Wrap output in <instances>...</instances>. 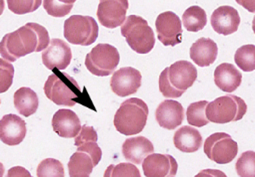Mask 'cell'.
<instances>
[{
	"mask_svg": "<svg viewBox=\"0 0 255 177\" xmlns=\"http://www.w3.org/2000/svg\"><path fill=\"white\" fill-rule=\"evenodd\" d=\"M50 41L45 27L29 22L2 38L0 43V54L5 61L15 62L23 56L45 50Z\"/></svg>",
	"mask_w": 255,
	"mask_h": 177,
	"instance_id": "1",
	"label": "cell"
},
{
	"mask_svg": "<svg viewBox=\"0 0 255 177\" xmlns=\"http://www.w3.org/2000/svg\"><path fill=\"white\" fill-rule=\"evenodd\" d=\"M149 110L142 100L132 98L124 101L114 116L115 128L124 135H134L146 125Z\"/></svg>",
	"mask_w": 255,
	"mask_h": 177,
	"instance_id": "2",
	"label": "cell"
},
{
	"mask_svg": "<svg viewBox=\"0 0 255 177\" xmlns=\"http://www.w3.org/2000/svg\"><path fill=\"white\" fill-rule=\"evenodd\" d=\"M44 93L47 99L58 106L73 107L82 103L83 95L77 82L67 73L54 70L44 85Z\"/></svg>",
	"mask_w": 255,
	"mask_h": 177,
	"instance_id": "3",
	"label": "cell"
},
{
	"mask_svg": "<svg viewBox=\"0 0 255 177\" xmlns=\"http://www.w3.org/2000/svg\"><path fill=\"white\" fill-rule=\"evenodd\" d=\"M121 34L129 47L138 54H148L155 45L152 28L137 15H129L121 27Z\"/></svg>",
	"mask_w": 255,
	"mask_h": 177,
	"instance_id": "4",
	"label": "cell"
},
{
	"mask_svg": "<svg viewBox=\"0 0 255 177\" xmlns=\"http://www.w3.org/2000/svg\"><path fill=\"white\" fill-rule=\"evenodd\" d=\"M246 112L245 102L237 96L230 95L210 102L206 108V117L211 122L227 123L241 119Z\"/></svg>",
	"mask_w": 255,
	"mask_h": 177,
	"instance_id": "5",
	"label": "cell"
},
{
	"mask_svg": "<svg viewBox=\"0 0 255 177\" xmlns=\"http://www.w3.org/2000/svg\"><path fill=\"white\" fill-rule=\"evenodd\" d=\"M98 25L90 16L72 15L64 22V37L73 45L89 46L98 37Z\"/></svg>",
	"mask_w": 255,
	"mask_h": 177,
	"instance_id": "6",
	"label": "cell"
},
{
	"mask_svg": "<svg viewBox=\"0 0 255 177\" xmlns=\"http://www.w3.org/2000/svg\"><path fill=\"white\" fill-rule=\"evenodd\" d=\"M120 61L118 50L109 44H98L86 55L87 70L98 77L111 75Z\"/></svg>",
	"mask_w": 255,
	"mask_h": 177,
	"instance_id": "7",
	"label": "cell"
},
{
	"mask_svg": "<svg viewBox=\"0 0 255 177\" xmlns=\"http://www.w3.org/2000/svg\"><path fill=\"white\" fill-rule=\"evenodd\" d=\"M237 152V142L225 132H215L208 136L204 142V153L210 160L218 164L231 162L236 157Z\"/></svg>",
	"mask_w": 255,
	"mask_h": 177,
	"instance_id": "8",
	"label": "cell"
},
{
	"mask_svg": "<svg viewBox=\"0 0 255 177\" xmlns=\"http://www.w3.org/2000/svg\"><path fill=\"white\" fill-rule=\"evenodd\" d=\"M158 40L164 46H175L182 42V23L172 11L159 14L155 21Z\"/></svg>",
	"mask_w": 255,
	"mask_h": 177,
	"instance_id": "9",
	"label": "cell"
},
{
	"mask_svg": "<svg viewBox=\"0 0 255 177\" xmlns=\"http://www.w3.org/2000/svg\"><path fill=\"white\" fill-rule=\"evenodd\" d=\"M141 73L132 67H124L111 77L110 87L114 94L119 97H127L135 94L141 86Z\"/></svg>",
	"mask_w": 255,
	"mask_h": 177,
	"instance_id": "10",
	"label": "cell"
},
{
	"mask_svg": "<svg viewBox=\"0 0 255 177\" xmlns=\"http://www.w3.org/2000/svg\"><path fill=\"white\" fill-rule=\"evenodd\" d=\"M128 7L127 0H101L97 8L98 20L106 28H116L125 22Z\"/></svg>",
	"mask_w": 255,
	"mask_h": 177,
	"instance_id": "11",
	"label": "cell"
},
{
	"mask_svg": "<svg viewBox=\"0 0 255 177\" xmlns=\"http://www.w3.org/2000/svg\"><path fill=\"white\" fill-rule=\"evenodd\" d=\"M71 59L72 52L69 45L58 38L52 39L49 46L42 52V62L50 71H63L69 66Z\"/></svg>",
	"mask_w": 255,
	"mask_h": 177,
	"instance_id": "12",
	"label": "cell"
},
{
	"mask_svg": "<svg viewBox=\"0 0 255 177\" xmlns=\"http://www.w3.org/2000/svg\"><path fill=\"white\" fill-rule=\"evenodd\" d=\"M142 169L146 177H173L177 173L178 164L169 154L152 153L143 160Z\"/></svg>",
	"mask_w": 255,
	"mask_h": 177,
	"instance_id": "13",
	"label": "cell"
},
{
	"mask_svg": "<svg viewBox=\"0 0 255 177\" xmlns=\"http://www.w3.org/2000/svg\"><path fill=\"white\" fill-rule=\"evenodd\" d=\"M168 70V80L178 92L185 93L197 79V70L190 62L181 60L173 63Z\"/></svg>",
	"mask_w": 255,
	"mask_h": 177,
	"instance_id": "14",
	"label": "cell"
},
{
	"mask_svg": "<svg viewBox=\"0 0 255 177\" xmlns=\"http://www.w3.org/2000/svg\"><path fill=\"white\" fill-rule=\"evenodd\" d=\"M26 131L25 121L16 115H6L0 121V137H1V141L9 146L21 143L25 138Z\"/></svg>",
	"mask_w": 255,
	"mask_h": 177,
	"instance_id": "15",
	"label": "cell"
},
{
	"mask_svg": "<svg viewBox=\"0 0 255 177\" xmlns=\"http://www.w3.org/2000/svg\"><path fill=\"white\" fill-rule=\"evenodd\" d=\"M210 22L215 32L227 36L237 31L240 24V16L235 8L223 5L212 13Z\"/></svg>",
	"mask_w": 255,
	"mask_h": 177,
	"instance_id": "16",
	"label": "cell"
},
{
	"mask_svg": "<svg viewBox=\"0 0 255 177\" xmlns=\"http://www.w3.org/2000/svg\"><path fill=\"white\" fill-rule=\"evenodd\" d=\"M155 118L161 127L172 130L183 122L184 110L179 102L165 100L157 107Z\"/></svg>",
	"mask_w": 255,
	"mask_h": 177,
	"instance_id": "17",
	"label": "cell"
},
{
	"mask_svg": "<svg viewBox=\"0 0 255 177\" xmlns=\"http://www.w3.org/2000/svg\"><path fill=\"white\" fill-rule=\"evenodd\" d=\"M53 130L63 138H74L81 131V123L78 116L71 110L62 109L52 118Z\"/></svg>",
	"mask_w": 255,
	"mask_h": 177,
	"instance_id": "18",
	"label": "cell"
},
{
	"mask_svg": "<svg viewBox=\"0 0 255 177\" xmlns=\"http://www.w3.org/2000/svg\"><path fill=\"white\" fill-rule=\"evenodd\" d=\"M154 151L152 142L144 136L127 138L122 144V154L124 158L134 164H140Z\"/></svg>",
	"mask_w": 255,
	"mask_h": 177,
	"instance_id": "19",
	"label": "cell"
},
{
	"mask_svg": "<svg viewBox=\"0 0 255 177\" xmlns=\"http://www.w3.org/2000/svg\"><path fill=\"white\" fill-rule=\"evenodd\" d=\"M217 44L210 38H199L190 48V58L199 67H208L217 58Z\"/></svg>",
	"mask_w": 255,
	"mask_h": 177,
	"instance_id": "20",
	"label": "cell"
},
{
	"mask_svg": "<svg viewBox=\"0 0 255 177\" xmlns=\"http://www.w3.org/2000/svg\"><path fill=\"white\" fill-rule=\"evenodd\" d=\"M242 82V74L232 64L223 63L214 71V83L223 92H234Z\"/></svg>",
	"mask_w": 255,
	"mask_h": 177,
	"instance_id": "21",
	"label": "cell"
},
{
	"mask_svg": "<svg viewBox=\"0 0 255 177\" xmlns=\"http://www.w3.org/2000/svg\"><path fill=\"white\" fill-rule=\"evenodd\" d=\"M173 143L178 150L192 153L197 151L202 145V136L196 128L184 125L175 131Z\"/></svg>",
	"mask_w": 255,
	"mask_h": 177,
	"instance_id": "22",
	"label": "cell"
},
{
	"mask_svg": "<svg viewBox=\"0 0 255 177\" xmlns=\"http://www.w3.org/2000/svg\"><path fill=\"white\" fill-rule=\"evenodd\" d=\"M39 106V99L36 93L30 88H20L14 93V107L23 117L34 115Z\"/></svg>",
	"mask_w": 255,
	"mask_h": 177,
	"instance_id": "23",
	"label": "cell"
},
{
	"mask_svg": "<svg viewBox=\"0 0 255 177\" xmlns=\"http://www.w3.org/2000/svg\"><path fill=\"white\" fill-rule=\"evenodd\" d=\"M94 168L91 156L85 152H74L68 162V171L70 177H90Z\"/></svg>",
	"mask_w": 255,
	"mask_h": 177,
	"instance_id": "24",
	"label": "cell"
},
{
	"mask_svg": "<svg viewBox=\"0 0 255 177\" xmlns=\"http://www.w3.org/2000/svg\"><path fill=\"white\" fill-rule=\"evenodd\" d=\"M183 26L187 31H201L207 24L206 12L199 6L194 5L186 9L182 15Z\"/></svg>",
	"mask_w": 255,
	"mask_h": 177,
	"instance_id": "25",
	"label": "cell"
},
{
	"mask_svg": "<svg viewBox=\"0 0 255 177\" xmlns=\"http://www.w3.org/2000/svg\"><path fill=\"white\" fill-rule=\"evenodd\" d=\"M236 65L244 72H252L255 70V46L248 44L243 45L234 55Z\"/></svg>",
	"mask_w": 255,
	"mask_h": 177,
	"instance_id": "26",
	"label": "cell"
},
{
	"mask_svg": "<svg viewBox=\"0 0 255 177\" xmlns=\"http://www.w3.org/2000/svg\"><path fill=\"white\" fill-rule=\"evenodd\" d=\"M208 104L209 103L206 101H200L189 105L186 111V118L189 124L201 127L209 122L206 117V108Z\"/></svg>",
	"mask_w": 255,
	"mask_h": 177,
	"instance_id": "27",
	"label": "cell"
},
{
	"mask_svg": "<svg viewBox=\"0 0 255 177\" xmlns=\"http://www.w3.org/2000/svg\"><path fill=\"white\" fill-rule=\"evenodd\" d=\"M37 177H64V167L62 162L55 158H46L42 160L36 170Z\"/></svg>",
	"mask_w": 255,
	"mask_h": 177,
	"instance_id": "28",
	"label": "cell"
},
{
	"mask_svg": "<svg viewBox=\"0 0 255 177\" xmlns=\"http://www.w3.org/2000/svg\"><path fill=\"white\" fill-rule=\"evenodd\" d=\"M235 169L239 177H255V151L243 152L236 161Z\"/></svg>",
	"mask_w": 255,
	"mask_h": 177,
	"instance_id": "29",
	"label": "cell"
},
{
	"mask_svg": "<svg viewBox=\"0 0 255 177\" xmlns=\"http://www.w3.org/2000/svg\"><path fill=\"white\" fill-rule=\"evenodd\" d=\"M103 177H141L139 169L133 163H119L109 165Z\"/></svg>",
	"mask_w": 255,
	"mask_h": 177,
	"instance_id": "30",
	"label": "cell"
},
{
	"mask_svg": "<svg viewBox=\"0 0 255 177\" xmlns=\"http://www.w3.org/2000/svg\"><path fill=\"white\" fill-rule=\"evenodd\" d=\"M75 1L74 0H44L43 7L46 12L53 17H63L71 11Z\"/></svg>",
	"mask_w": 255,
	"mask_h": 177,
	"instance_id": "31",
	"label": "cell"
},
{
	"mask_svg": "<svg viewBox=\"0 0 255 177\" xmlns=\"http://www.w3.org/2000/svg\"><path fill=\"white\" fill-rule=\"evenodd\" d=\"M43 3L41 0H8L7 5L15 14H26L35 11Z\"/></svg>",
	"mask_w": 255,
	"mask_h": 177,
	"instance_id": "32",
	"label": "cell"
},
{
	"mask_svg": "<svg viewBox=\"0 0 255 177\" xmlns=\"http://www.w3.org/2000/svg\"><path fill=\"white\" fill-rule=\"evenodd\" d=\"M14 77V67L5 61L0 60V92H6L12 85Z\"/></svg>",
	"mask_w": 255,
	"mask_h": 177,
	"instance_id": "33",
	"label": "cell"
},
{
	"mask_svg": "<svg viewBox=\"0 0 255 177\" xmlns=\"http://www.w3.org/2000/svg\"><path fill=\"white\" fill-rule=\"evenodd\" d=\"M159 90L161 92V94L163 95V97L167 98V99H175V98H179L181 97L184 93L178 92L177 90H175L171 84L169 83L168 80V70L167 68L164 69L160 76H159Z\"/></svg>",
	"mask_w": 255,
	"mask_h": 177,
	"instance_id": "34",
	"label": "cell"
},
{
	"mask_svg": "<svg viewBox=\"0 0 255 177\" xmlns=\"http://www.w3.org/2000/svg\"><path fill=\"white\" fill-rule=\"evenodd\" d=\"M77 151H81L89 154L93 160L94 166H96L99 163L102 157L101 148L98 146V144L95 141H87L83 143L82 145L77 147Z\"/></svg>",
	"mask_w": 255,
	"mask_h": 177,
	"instance_id": "35",
	"label": "cell"
},
{
	"mask_svg": "<svg viewBox=\"0 0 255 177\" xmlns=\"http://www.w3.org/2000/svg\"><path fill=\"white\" fill-rule=\"evenodd\" d=\"M87 141H95L96 142L97 141V132L92 126L84 124V125H82V128H81V131L79 132V134L75 137L74 144L78 147Z\"/></svg>",
	"mask_w": 255,
	"mask_h": 177,
	"instance_id": "36",
	"label": "cell"
},
{
	"mask_svg": "<svg viewBox=\"0 0 255 177\" xmlns=\"http://www.w3.org/2000/svg\"><path fill=\"white\" fill-rule=\"evenodd\" d=\"M6 177H33V176L30 174V172L26 168L22 166H14L8 170Z\"/></svg>",
	"mask_w": 255,
	"mask_h": 177,
	"instance_id": "37",
	"label": "cell"
},
{
	"mask_svg": "<svg viewBox=\"0 0 255 177\" xmlns=\"http://www.w3.org/2000/svg\"><path fill=\"white\" fill-rule=\"evenodd\" d=\"M194 177H227L226 174L218 169H203Z\"/></svg>",
	"mask_w": 255,
	"mask_h": 177,
	"instance_id": "38",
	"label": "cell"
},
{
	"mask_svg": "<svg viewBox=\"0 0 255 177\" xmlns=\"http://www.w3.org/2000/svg\"><path fill=\"white\" fill-rule=\"evenodd\" d=\"M238 4L246 8L249 12H255V1H245V0H237L236 1Z\"/></svg>",
	"mask_w": 255,
	"mask_h": 177,
	"instance_id": "39",
	"label": "cell"
},
{
	"mask_svg": "<svg viewBox=\"0 0 255 177\" xmlns=\"http://www.w3.org/2000/svg\"><path fill=\"white\" fill-rule=\"evenodd\" d=\"M252 30H253V32L255 34V16H254V18L252 20Z\"/></svg>",
	"mask_w": 255,
	"mask_h": 177,
	"instance_id": "40",
	"label": "cell"
},
{
	"mask_svg": "<svg viewBox=\"0 0 255 177\" xmlns=\"http://www.w3.org/2000/svg\"><path fill=\"white\" fill-rule=\"evenodd\" d=\"M173 177H174V176H173Z\"/></svg>",
	"mask_w": 255,
	"mask_h": 177,
	"instance_id": "41",
	"label": "cell"
}]
</instances>
